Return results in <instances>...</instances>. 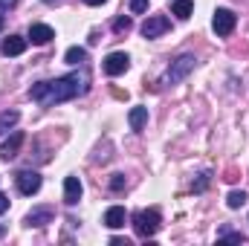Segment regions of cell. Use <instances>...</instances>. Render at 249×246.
I'll list each match as a JSON object with an SVG mask.
<instances>
[{
	"instance_id": "6da1fadb",
	"label": "cell",
	"mask_w": 249,
	"mask_h": 246,
	"mask_svg": "<svg viewBox=\"0 0 249 246\" xmlns=\"http://www.w3.org/2000/svg\"><path fill=\"white\" fill-rule=\"evenodd\" d=\"M90 90V75L81 70V72H70V75H61V78H53V81H38L32 84L29 90V99L38 102L41 107H55L61 102H70V99H78Z\"/></svg>"
},
{
	"instance_id": "ac0fdd59",
	"label": "cell",
	"mask_w": 249,
	"mask_h": 246,
	"mask_svg": "<svg viewBox=\"0 0 249 246\" xmlns=\"http://www.w3.org/2000/svg\"><path fill=\"white\" fill-rule=\"evenodd\" d=\"M209 183H212V171H203V174L197 177V183L191 185V191H194V194H203V191L209 188Z\"/></svg>"
},
{
	"instance_id": "cb8c5ba5",
	"label": "cell",
	"mask_w": 249,
	"mask_h": 246,
	"mask_svg": "<svg viewBox=\"0 0 249 246\" xmlns=\"http://www.w3.org/2000/svg\"><path fill=\"white\" fill-rule=\"evenodd\" d=\"M223 180H226V183H235V180H238V171H235V168H226Z\"/></svg>"
},
{
	"instance_id": "7c38bea8",
	"label": "cell",
	"mask_w": 249,
	"mask_h": 246,
	"mask_svg": "<svg viewBox=\"0 0 249 246\" xmlns=\"http://www.w3.org/2000/svg\"><path fill=\"white\" fill-rule=\"evenodd\" d=\"M81 194H84V185H81L78 177H67L64 180V203L67 206H75L81 200Z\"/></svg>"
},
{
	"instance_id": "f1b7e54d",
	"label": "cell",
	"mask_w": 249,
	"mask_h": 246,
	"mask_svg": "<svg viewBox=\"0 0 249 246\" xmlns=\"http://www.w3.org/2000/svg\"><path fill=\"white\" fill-rule=\"evenodd\" d=\"M0 26H3V15H0Z\"/></svg>"
},
{
	"instance_id": "83f0119b",
	"label": "cell",
	"mask_w": 249,
	"mask_h": 246,
	"mask_svg": "<svg viewBox=\"0 0 249 246\" xmlns=\"http://www.w3.org/2000/svg\"><path fill=\"white\" fill-rule=\"evenodd\" d=\"M44 3H58V0H44Z\"/></svg>"
},
{
	"instance_id": "3957f363",
	"label": "cell",
	"mask_w": 249,
	"mask_h": 246,
	"mask_svg": "<svg viewBox=\"0 0 249 246\" xmlns=\"http://www.w3.org/2000/svg\"><path fill=\"white\" fill-rule=\"evenodd\" d=\"M194 67H197V58H194L191 53H183L180 58H174V61H171L168 72H165V78H162V84H180V81L186 78Z\"/></svg>"
},
{
	"instance_id": "ffe728a7",
	"label": "cell",
	"mask_w": 249,
	"mask_h": 246,
	"mask_svg": "<svg viewBox=\"0 0 249 246\" xmlns=\"http://www.w3.org/2000/svg\"><path fill=\"white\" fill-rule=\"evenodd\" d=\"M130 26H133V23H130V18H116V20H113V32H116V35H124V32H130Z\"/></svg>"
},
{
	"instance_id": "4fadbf2b",
	"label": "cell",
	"mask_w": 249,
	"mask_h": 246,
	"mask_svg": "<svg viewBox=\"0 0 249 246\" xmlns=\"http://www.w3.org/2000/svg\"><path fill=\"white\" fill-rule=\"evenodd\" d=\"M124 220H127V214H124L122 206H110V209L105 211V226H107V229H122Z\"/></svg>"
},
{
	"instance_id": "8fae6325",
	"label": "cell",
	"mask_w": 249,
	"mask_h": 246,
	"mask_svg": "<svg viewBox=\"0 0 249 246\" xmlns=\"http://www.w3.org/2000/svg\"><path fill=\"white\" fill-rule=\"evenodd\" d=\"M23 50H26V38H20V35H6L3 44H0V53H3L6 58H12V55H23Z\"/></svg>"
},
{
	"instance_id": "7402d4cb",
	"label": "cell",
	"mask_w": 249,
	"mask_h": 246,
	"mask_svg": "<svg viewBox=\"0 0 249 246\" xmlns=\"http://www.w3.org/2000/svg\"><path fill=\"white\" fill-rule=\"evenodd\" d=\"M124 185H127L124 174H113V177H110V191H122Z\"/></svg>"
},
{
	"instance_id": "9c48e42d",
	"label": "cell",
	"mask_w": 249,
	"mask_h": 246,
	"mask_svg": "<svg viewBox=\"0 0 249 246\" xmlns=\"http://www.w3.org/2000/svg\"><path fill=\"white\" fill-rule=\"evenodd\" d=\"M20 145H23V133H20V130H15V133L0 145V162L15 159V157H18V151H20Z\"/></svg>"
},
{
	"instance_id": "5bb4252c",
	"label": "cell",
	"mask_w": 249,
	"mask_h": 246,
	"mask_svg": "<svg viewBox=\"0 0 249 246\" xmlns=\"http://www.w3.org/2000/svg\"><path fill=\"white\" fill-rule=\"evenodd\" d=\"M127 122H130V130H145V124H148V107H133L127 113Z\"/></svg>"
},
{
	"instance_id": "30bf717a",
	"label": "cell",
	"mask_w": 249,
	"mask_h": 246,
	"mask_svg": "<svg viewBox=\"0 0 249 246\" xmlns=\"http://www.w3.org/2000/svg\"><path fill=\"white\" fill-rule=\"evenodd\" d=\"M53 38H55L53 26H47V23H32V26H29V38H26V41H32L35 47H44V44H50Z\"/></svg>"
},
{
	"instance_id": "44dd1931",
	"label": "cell",
	"mask_w": 249,
	"mask_h": 246,
	"mask_svg": "<svg viewBox=\"0 0 249 246\" xmlns=\"http://www.w3.org/2000/svg\"><path fill=\"white\" fill-rule=\"evenodd\" d=\"M220 241H226V244H247V235H241V232H223L220 235Z\"/></svg>"
},
{
	"instance_id": "d6986e66",
	"label": "cell",
	"mask_w": 249,
	"mask_h": 246,
	"mask_svg": "<svg viewBox=\"0 0 249 246\" xmlns=\"http://www.w3.org/2000/svg\"><path fill=\"white\" fill-rule=\"evenodd\" d=\"M244 203H247V194H244V191H232V194L226 197V206H229V209H241Z\"/></svg>"
},
{
	"instance_id": "2e32d148",
	"label": "cell",
	"mask_w": 249,
	"mask_h": 246,
	"mask_svg": "<svg viewBox=\"0 0 249 246\" xmlns=\"http://www.w3.org/2000/svg\"><path fill=\"white\" fill-rule=\"evenodd\" d=\"M191 12H194V3L191 0H174V6H171V15H177L180 20H188Z\"/></svg>"
},
{
	"instance_id": "7a4b0ae2",
	"label": "cell",
	"mask_w": 249,
	"mask_h": 246,
	"mask_svg": "<svg viewBox=\"0 0 249 246\" xmlns=\"http://www.w3.org/2000/svg\"><path fill=\"white\" fill-rule=\"evenodd\" d=\"M130 220H133V232H136L142 241H151V238L157 235L160 223H162V214H160V209H142V211H136Z\"/></svg>"
},
{
	"instance_id": "52a82bcc",
	"label": "cell",
	"mask_w": 249,
	"mask_h": 246,
	"mask_svg": "<svg viewBox=\"0 0 249 246\" xmlns=\"http://www.w3.org/2000/svg\"><path fill=\"white\" fill-rule=\"evenodd\" d=\"M168 26H171V20H168L165 15H151V18L142 23V35H145V38H160L162 32H168Z\"/></svg>"
},
{
	"instance_id": "9a60e30c",
	"label": "cell",
	"mask_w": 249,
	"mask_h": 246,
	"mask_svg": "<svg viewBox=\"0 0 249 246\" xmlns=\"http://www.w3.org/2000/svg\"><path fill=\"white\" fill-rule=\"evenodd\" d=\"M64 61L70 64V67H81V64L87 61V50H84V47H70V50L64 53Z\"/></svg>"
},
{
	"instance_id": "5b68a950",
	"label": "cell",
	"mask_w": 249,
	"mask_h": 246,
	"mask_svg": "<svg viewBox=\"0 0 249 246\" xmlns=\"http://www.w3.org/2000/svg\"><path fill=\"white\" fill-rule=\"evenodd\" d=\"M15 183H18V191L23 194V197H32V194H38L41 191V174L38 171H32V168H23V171H18V177H15Z\"/></svg>"
},
{
	"instance_id": "d4e9b609",
	"label": "cell",
	"mask_w": 249,
	"mask_h": 246,
	"mask_svg": "<svg viewBox=\"0 0 249 246\" xmlns=\"http://www.w3.org/2000/svg\"><path fill=\"white\" fill-rule=\"evenodd\" d=\"M15 6H18V0H0V12H9Z\"/></svg>"
},
{
	"instance_id": "8992f818",
	"label": "cell",
	"mask_w": 249,
	"mask_h": 246,
	"mask_svg": "<svg viewBox=\"0 0 249 246\" xmlns=\"http://www.w3.org/2000/svg\"><path fill=\"white\" fill-rule=\"evenodd\" d=\"M53 217H55V211H53L50 206H38V209H32V211L23 217V226H26V229H41V226L53 223Z\"/></svg>"
},
{
	"instance_id": "277c9868",
	"label": "cell",
	"mask_w": 249,
	"mask_h": 246,
	"mask_svg": "<svg viewBox=\"0 0 249 246\" xmlns=\"http://www.w3.org/2000/svg\"><path fill=\"white\" fill-rule=\"evenodd\" d=\"M235 23H238V15L232 9H217L214 18H212V29L220 35V38H229L235 32Z\"/></svg>"
},
{
	"instance_id": "ba28073f",
	"label": "cell",
	"mask_w": 249,
	"mask_h": 246,
	"mask_svg": "<svg viewBox=\"0 0 249 246\" xmlns=\"http://www.w3.org/2000/svg\"><path fill=\"white\" fill-rule=\"evenodd\" d=\"M130 67V58H127V53H110L107 58H105V72L113 78V75H122L124 70Z\"/></svg>"
},
{
	"instance_id": "484cf974",
	"label": "cell",
	"mask_w": 249,
	"mask_h": 246,
	"mask_svg": "<svg viewBox=\"0 0 249 246\" xmlns=\"http://www.w3.org/2000/svg\"><path fill=\"white\" fill-rule=\"evenodd\" d=\"M6 209H9V194H3V191H0V214H3Z\"/></svg>"
},
{
	"instance_id": "603a6c76",
	"label": "cell",
	"mask_w": 249,
	"mask_h": 246,
	"mask_svg": "<svg viewBox=\"0 0 249 246\" xmlns=\"http://www.w3.org/2000/svg\"><path fill=\"white\" fill-rule=\"evenodd\" d=\"M145 9H148V0H130V12L133 15H142Z\"/></svg>"
},
{
	"instance_id": "e0dca14e",
	"label": "cell",
	"mask_w": 249,
	"mask_h": 246,
	"mask_svg": "<svg viewBox=\"0 0 249 246\" xmlns=\"http://www.w3.org/2000/svg\"><path fill=\"white\" fill-rule=\"evenodd\" d=\"M18 119H20L18 110H3V113H0V133H9V130L18 124Z\"/></svg>"
},
{
	"instance_id": "4316f807",
	"label": "cell",
	"mask_w": 249,
	"mask_h": 246,
	"mask_svg": "<svg viewBox=\"0 0 249 246\" xmlns=\"http://www.w3.org/2000/svg\"><path fill=\"white\" fill-rule=\"evenodd\" d=\"M84 3H87V6H102L105 0H84Z\"/></svg>"
}]
</instances>
